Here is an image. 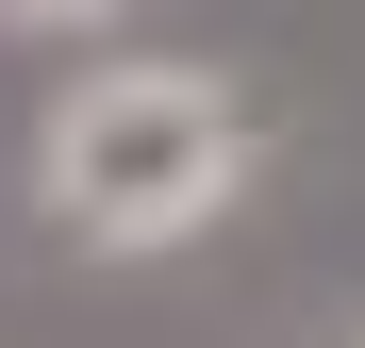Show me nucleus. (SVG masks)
Wrapping results in <instances>:
<instances>
[{"mask_svg":"<svg viewBox=\"0 0 365 348\" xmlns=\"http://www.w3.org/2000/svg\"><path fill=\"white\" fill-rule=\"evenodd\" d=\"M34 199H50V232L100 249V265L200 249V232L250 199V100H232L216 67H100V83L50 100Z\"/></svg>","mask_w":365,"mask_h":348,"instance_id":"1","label":"nucleus"},{"mask_svg":"<svg viewBox=\"0 0 365 348\" xmlns=\"http://www.w3.org/2000/svg\"><path fill=\"white\" fill-rule=\"evenodd\" d=\"M349 348H365V332H349Z\"/></svg>","mask_w":365,"mask_h":348,"instance_id":"3","label":"nucleus"},{"mask_svg":"<svg viewBox=\"0 0 365 348\" xmlns=\"http://www.w3.org/2000/svg\"><path fill=\"white\" fill-rule=\"evenodd\" d=\"M0 17H17V33H100L116 0H0Z\"/></svg>","mask_w":365,"mask_h":348,"instance_id":"2","label":"nucleus"}]
</instances>
